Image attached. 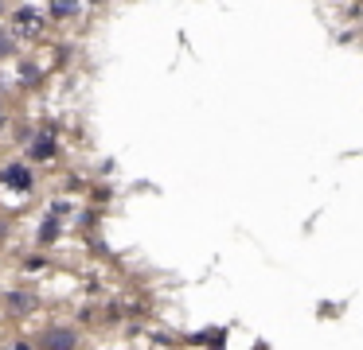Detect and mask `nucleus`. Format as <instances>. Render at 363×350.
I'll use <instances>...</instances> for the list:
<instances>
[{
    "mask_svg": "<svg viewBox=\"0 0 363 350\" xmlns=\"http://www.w3.org/2000/svg\"><path fill=\"white\" fill-rule=\"evenodd\" d=\"M12 31H16L20 39H40L43 35V16L32 12V8H20V12L12 16Z\"/></svg>",
    "mask_w": 363,
    "mask_h": 350,
    "instance_id": "obj_2",
    "label": "nucleus"
},
{
    "mask_svg": "<svg viewBox=\"0 0 363 350\" xmlns=\"http://www.w3.org/2000/svg\"><path fill=\"white\" fill-rule=\"evenodd\" d=\"M51 12L55 16H74L79 12V0H51Z\"/></svg>",
    "mask_w": 363,
    "mask_h": 350,
    "instance_id": "obj_7",
    "label": "nucleus"
},
{
    "mask_svg": "<svg viewBox=\"0 0 363 350\" xmlns=\"http://www.w3.org/2000/svg\"><path fill=\"white\" fill-rule=\"evenodd\" d=\"M35 350H79V331L63 323H51V327H43Z\"/></svg>",
    "mask_w": 363,
    "mask_h": 350,
    "instance_id": "obj_1",
    "label": "nucleus"
},
{
    "mask_svg": "<svg viewBox=\"0 0 363 350\" xmlns=\"http://www.w3.org/2000/svg\"><path fill=\"white\" fill-rule=\"evenodd\" d=\"M0 179H4V183H9L12 191L24 194L28 187H32V168H28V163H9V168L0 171Z\"/></svg>",
    "mask_w": 363,
    "mask_h": 350,
    "instance_id": "obj_3",
    "label": "nucleus"
},
{
    "mask_svg": "<svg viewBox=\"0 0 363 350\" xmlns=\"http://www.w3.org/2000/svg\"><path fill=\"white\" fill-rule=\"evenodd\" d=\"M55 238H59V218L48 214V218H43V226H40V241L48 245V241H55Z\"/></svg>",
    "mask_w": 363,
    "mask_h": 350,
    "instance_id": "obj_6",
    "label": "nucleus"
},
{
    "mask_svg": "<svg viewBox=\"0 0 363 350\" xmlns=\"http://www.w3.org/2000/svg\"><path fill=\"white\" fill-rule=\"evenodd\" d=\"M51 152H55V140H51V132L35 136V144H32V156H35V160H48Z\"/></svg>",
    "mask_w": 363,
    "mask_h": 350,
    "instance_id": "obj_4",
    "label": "nucleus"
},
{
    "mask_svg": "<svg viewBox=\"0 0 363 350\" xmlns=\"http://www.w3.org/2000/svg\"><path fill=\"white\" fill-rule=\"evenodd\" d=\"M9 350H35V346H32V342H12Z\"/></svg>",
    "mask_w": 363,
    "mask_h": 350,
    "instance_id": "obj_9",
    "label": "nucleus"
},
{
    "mask_svg": "<svg viewBox=\"0 0 363 350\" xmlns=\"http://www.w3.org/2000/svg\"><path fill=\"white\" fill-rule=\"evenodd\" d=\"M9 51H12V43H9V35L0 31V54H9Z\"/></svg>",
    "mask_w": 363,
    "mask_h": 350,
    "instance_id": "obj_8",
    "label": "nucleus"
},
{
    "mask_svg": "<svg viewBox=\"0 0 363 350\" xmlns=\"http://www.w3.org/2000/svg\"><path fill=\"white\" fill-rule=\"evenodd\" d=\"M0 4H4V0H0Z\"/></svg>",
    "mask_w": 363,
    "mask_h": 350,
    "instance_id": "obj_10",
    "label": "nucleus"
},
{
    "mask_svg": "<svg viewBox=\"0 0 363 350\" xmlns=\"http://www.w3.org/2000/svg\"><path fill=\"white\" fill-rule=\"evenodd\" d=\"M9 303H12V311H32L35 296L32 292H9Z\"/></svg>",
    "mask_w": 363,
    "mask_h": 350,
    "instance_id": "obj_5",
    "label": "nucleus"
}]
</instances>
